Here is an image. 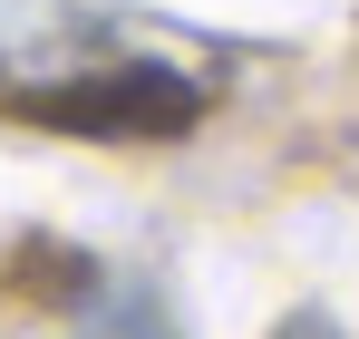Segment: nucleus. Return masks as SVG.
<instances>
[{"label":"nucleus","instance_id":"f03ea898","mask_svg":"<svg viewBox=\"0 0 359 339\" xmlns=\"http://www.w3.org/2000/svg\"><path fill=\"white\" fill-rule=\"evenodd\" d=\"M272 339H350V330H340L330 310H292V320H282V330H272Z\"/></svg>","mask_w":359,"mask_h":339},{"label":"nucleus","instance_id":"f257e3e1","mask_svg":"<svg viewBox=\"0 0 359 339\" xmlns=\"http://www.w3.org/2000/svg\"><path fill=\"white\" fill-rule=\"evenodd\" d=\"M10 107L39 116V126H68V136H184L194 116H204V88L165 68V58H78L59 78H39V88H10Z\"/></svg>","mask_w":359,"mask_h":339}]
</instances>
